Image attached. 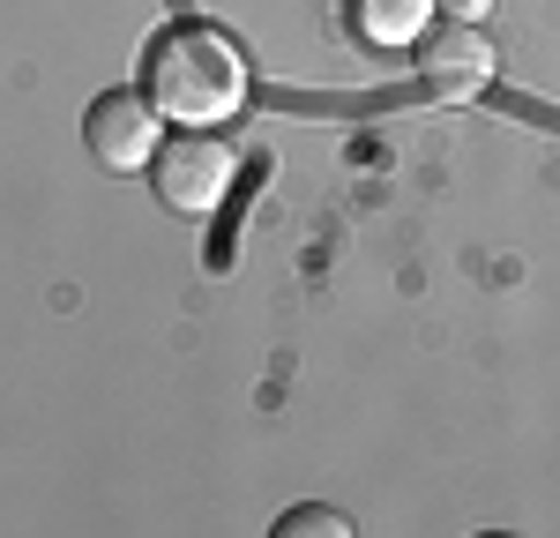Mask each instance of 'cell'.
Here are the masks:
<instances>
[{
    "mask_svg": "<svg viewBox=\"0 0 560 538\" xmlns=\"http://www.w3.org/2000/svg\"><path fill=\"white\" fill-rule=\"evenodd\" d=\"M277 538H351V516L306 501V508H292V516H277Z\"/></svg>",
    "mask_w": 560,
    "mask_h": 538,
    "instance_id": "obj_6",
    "label": "cell"
},
{
    "mask_svg": "<svg viewBox=\"0 0 560 538\" xmlns=\"http://www.w3.org/2000/svg\"><path fill=\"white\" fill-rule=\"evenodd\" d=\"M433 23V0H351V31L366 45H419Z\"/></svg>",
    "mask_w": 560,
    "mask_h": 538,
    "instance_id": "obj_5",
    "label": "cell"
},
{
    "mask_svg": "<svg viewBox=\"0 0 560 538\" xmlns=\"http://www.w3.org/2000/svg\"><path fill=\"white\" fill-rule=\"evenodd\" d=\"M135 90L173 128H224L247 105V60L217 23H165L158 38H142Z\"/></svg>",
    "mask_w": 560,
    "mask_h": 538,
    "instance_id": "obj_1",
    "label": "cell"
},
{
    "mask_svg": "<svg viewBox=\"0 0 560 538\" xmlns=\"http://www.w3.org/2000/svg\"><path fill=\"white\" fill-rule=\"evenodd\" d=\"M441 8H456V23H471V15L486 8V0H441Z\"/></svg>",
    "mask_w": 560,
    "mask_h": 538,
    "instance_id": "obj_7",
    "label": "cell"
},
{
    "mask_svg": "<svg viewBox=\"0 0 560 538\" xmlns=\"http://www.w3.org/2000/svg\"><path fill=\"white\" fill-rule=\"evenodd\" d=\"M150 187H158V202L173 210V218H210L217 202L232 195V173H240V157H232V142H217L210 128H179L173 142H158L150 150Z\"/></svg>",
    "mask_w": 560,
    "mask_h": 538,
    "instance_id": "obj_2",
    "label": "cell"
},
{
    "mask_svg": "<svg viewBox=\"0 0 560 538\" xmlns=\"http://www.w3.org/2000/svg\"><path fill=\"white\" fill-rule=\"evenodd\" d=\"M493 75H501V52H493V38H486L478 23H441V31L427 23V31H419V83H427L441 105L486 97Z\"/></svg>",
    "mask_w": 560,
    "mask_h": 538,
    "instance_id": "obj_3",
    "label": "cell"
},
{
    "mask_svg": "<svg viewBox=\"0 0 560 538\" xmlns=\"http://www.w3.org/2000/svg\"><path fill=\"white\" fill-rule=\"evenodd\" d=\"M158 128H165V120L150 113L142 90H105V97H90V113H83V142H90V157H97L105 173H142L150 150L165 142Z\"/></svg>",
    "mask_w": 560,
    "mask_h": 538,
    "instance_id": "obj_4",
    "label": "cell"
}]
</instances>
